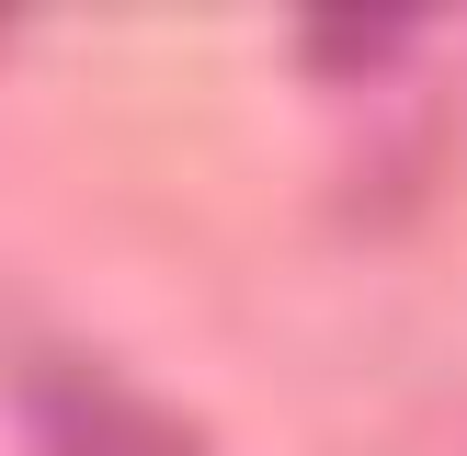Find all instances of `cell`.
Segmentation results:
<instances>
[{
  "label": "cell",
  "mask_w": 467,
  "mask_h": 456,
  "mask_svg": "<svg viewBox=\"0 0 467 456\" xmlns=\"http://www.w3.org/2000/svg\"><path fill=\"white\" fill-rule=\"evenodd\" d=\"M23 433H35V456H217L182 410H160L149 388L103 377V365H35Z\"/></svg>",
  "instance_id": "1"
},
{
  "label": "cell",
  "mask_w": 467,
  "mask_h": 456,
  "mask_svg": "<svg viewBox=\"0 0 467 456\" xmlns=\"http://www.w3.org/2000/svg\"><path fill=\"white\" fill-rule=\"evenodd\" d=\"M410 23L400 12H319L308 23V68H365V57H400Z\"/></svg>",
  "instance_id": "2"
}]
</instances>
